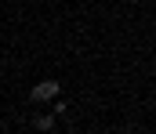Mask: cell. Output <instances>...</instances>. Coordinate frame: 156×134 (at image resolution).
<instances>
[{
  "label": "cell",
  "instance_id": "obj_1",
  "mask_svg": "<svg viewBox=\"0 0 156 134\" xmlns=\"http://www.w3.org/2000/svg\"><path fill=\"white\" fill-rule=\"evenodd\" d=\"M58 80H44V84H37V87L29 91V98H33V101H55V98H58Z\"/></svg>",
  "mask_w": 156,
  "mask_h": 134
},
{
  "label": "cell",
  "instance_id": "obj_2",
  "mask_svg": "<svg viewBox=\"0 0 156 134\" xmlns=\"http://www.w3.org/2000/svg\"><path fill=\"white\" fill-rule=\"evenodd\" d=\"M33 127H37V131H55V112H47V116H37V120H33Z\"/></svg>",
  "mask_w": 156,
  "mask_h": 134
},
{
  "label": "cell",
  "instance_id": "obj_3",
  "mask_svg": "<svg viewBox=\"0 0 156 134\" xmlns=\"http://www.w3.org/2000/svg\"><path fill=\"white\" fill-rule=\"evenodd\" d=\"M153 73H156V58H153Z\"/></svg>",
  "mask_w": 156,
  "mask_h": 134
}]
</instances>
